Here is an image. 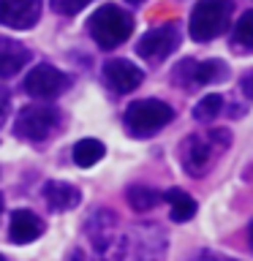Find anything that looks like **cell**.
<instances>
[{"label": "cell", "instance_id": "18", "mask_svg": "<svg viewBox=\"0 0 253 261\" xmlns=\"http://www.w3.org/2000/svg\"><path fill=\"white\" fill-rule=\"evenodd\" d=\"M232 44L237 52H253V8L245 11L232 33Z\"/></svg>", "mask_w": 253, "mask_h": 261}, {"label": "cell", "instance_id": "3", "mask_svg": "<svg viewBox=\"0 0 253 261\" xmlns=\"http://www.w3.org/2000/svg\"><path fill=\"white\" fill-rule=\"evenodd\" d=\"M90 36L101 49H117L120 44H125L134 33V16L125 8L106 3L101 8H95L87 24Z\"/></svg>", "mask_w": 253, "mask_h": 261}, {"label": "cell", "instance_id": "23", "mask_svg": "<svg viewBox=\"0 0 253 261\" xmlns=\"http://www.w3.org/2000/svg\"><path fill=\"white\" fill-rule=\"evenodd\" d=\"M191 261H234V258L218 256V253H212V250H201V253H196V256H193Z\"/></svg>", "mask_w": 253, "mask_h": 261}, {"label": "cell", "instance_id": "10", "mask_svg": "<svg viewBox=\"0 0 253 261\" xmlns=\"http://www.w3.org/2000/svg\"><path fill=\"white\" fill-rule=\"evenodd\" d=\"M226 76H229V68L220 60H204V63L183 60L174 68V73H171V79L183 90H196V87L212 85V82H220Z\"/></svg>", "mask_w": 253, "mask_h": 261}, {"label": "cell", "instance_id": "24", "mask_svg": "<svg viewBox=\"0 0 253 261\" xmlns=\"http://www.w3.org/2000/svg\"><path fill=\"white\" fill-rule=\"evenodd\" d=\"M242 93H245V95H248L250 101H253V71L242 76Z\"/></svg>", "mask_w": 253, "mask_h": 261}, {"label": "cell", "instance_id": "28", "mask_svg": "<svg viewBox=\"0 0 253 261\" xmlns=\"http://www.w3.org/2000/svg\"><path fill=\"white\" fill-rule=\"evenodd\" d=\"M250 245H253V226H250Z\"/></svg>", "mask_w": 253, "mask_h": 261}, {"label": "cell", "instance_id": "9", "mask_svg": "<svg viewBox=\"0 0 253 261\" xmlns=\"http://www.w3.org/2000/svg\"><path fill=\"white\" fill-rule=\"evenodd\" d=\"M180 46V24L174 22H166V24H158V28L147 30L136 44V52L139 57L150 63H158V60H166V57Z\"/></svg>", "mask_w": 253, "mask_h": 261}, {"label": "cell", "instance_id": "12", "mask_svg": "<svg viewBox=\"0 0 253 261\" xmlns=\"http://www.w3.org/2000/svg\"><path fill=\"white\" fill-rule=\"evenodd\" d=\"M41 16V0H0V24L11 30H28Z\"/></svg>", "mask_w": 253, "mask_h": 261}, {"label": "cell", "instance_id": "2", "mask_svg": "<svg viewBox=\"0 0 253 261\" xmlns=\"http://www.w3.org/2000/svg\"><path fill=\"white\" fill-rule=\"evenodd\" d=\"M85 231L93 245V261H131L128 234L120 231L117 215L112 210H95L87 220Z\"/></svg>", "mask_w": 253, "mask_h": 261}, {"label": "cell", "instance_id": "5", "mask_svg": "<svg viewBox=\"0 0 253 261\" xmlns=\"http://www.w3.org/2000/svg\"><path fill=\"white\" fill-rule=\"evenodd\" d=\"M232 11H234L232 0H199L191 11V22H188L191 38L199 41V44L218 38L229 28Z\"/></svg>", "mask_w": 253, "mask_h": 261}, {"label": "cell", "instance_id": "21", "mask_svg": "<svg viewBox=\"0 0 253 261\" xmlns=\"http://www.w3.org/2000/svg\"><path fill=\"white\" fill-rule=\"evenodd\" d=\"M52 3V8L57 14H63V16H73V14H79L82 8H87L93 0H49Z\"/></svg>", "mask_w": 253, "mask_h": 261}, {"label": "cell", "instance_id": "29", "mask_svg": "<svg viewBox=\"0 0 253 261\" xmlns=\"http://www.w3.org/2000/svg\"><path fill=\"white\" fill-rule=\"evenodd\" d=\"M0 261H8V258H6V256H0Z\"/></svg>", "mask_w": 253, "mask_h": 261}, {"label": "cell", "instance_id": "19", "mask_svg": "<svg viewBox=\"0 0 253 261\" xmlns=\"http://www.w3.org/2000/svg\"><path fill=\"white\" fill-rule=\"evenodd\" d=\"M158 201H161V193L153 191V188H147V185H131L128 188V204H131V210L150 212Z\"/></svg>", "mask_w": 253, "mask_h": 261}, {"label": "cell", "instance_id": "15", "mask_svg": "<svg viewBox=\"0 0 253 261\" xmlns=\"http://www.w3.org/2000/svg\"><path fill=\"white\" fill-rule=\"evenodd\" d=\"M44 199L52 210L57 212H65V210H73L77 204L82 201V193L77 185L71 182H60V179H49L44 185Z\"/></svg>", "mask_w": 253, "mask_h": 261}, {"label": "cell", "instance_id": "17", "mask_svg": "<svg viewBox=\"0 0 253 261\" xmlns=\"http://www.w3.org/2000/svg\"><path fill=\"white\" fill-rule=\"evenodd\" d=\"M104 155H106V147H104V142H98V139H79V142L73 144V163L82 169L95 166Z\"/></svg>", "mask_w": 253, "mask_h": 261}, {"label": "cell", "instance_id": "11", "mask_svg": "<svg viewBox=\"0 0 253 261\" xmlns=\"http://www.w3.org/2000/svg\"><path fill=\"white\" fill-rule=\"evenodd\" d=\"M144 73L139 65H134L131 60H122V57H117V60H109L104 65V82L109 85V90H114V93L125 95V93H134V90L142 85Z\"/></svg>", "mask_w": 253, "mask_h": 261}, {"label": "cell", "instance_id": "6", "mask_svg": "<svg viewBox=\"0 0 253 261\" xmlns=\"http://www.w3.org/2000/svg\"><path fill=\"white\" fill-rule=\"evenodd\" d=\"M60 125V112L55 106H44V103H33L24 106L16 114L14 130L19 139H30V142H41L49 134H55V128Z\"/></svg>", "mask_w": 253, "mask_h": 261}, {"label": "cell", "instance_id": "14", "mask_svg": "<svg viewBox=\"0 0 253 261\" xmlns=\"http://www.w3.org/2000/svg\"><path fill=\"white\" fill-rule=\"evenodd\" d=\"M30 60V49L14 38H0V79L16 76Z\"/></svg>", "mask_w": 253, "mask_h": 261}, {"label": "cell", "instance_id": "26", "mask_svg": "<svg viewBox=\"0 0 253 261\" xmlns=\"http://www.w3.org/2000/svg\"><path fill=\"white\" fill-rule=\"evenodd\" d=\"M128 3H134V6H139V3H144V0H128Z\"/></svg>", "mask_w": 253, "mask_h": 261}, {"label": "cell", "instance_id": "1", "mask_svg": "<svg viewBox=\"0 0 253 261\" xmlns=\"http://www.w3.org/2000/svg\"><path fill=\"white\" fill-rule=\"evenodd\" d=\"M229 144H232V136H229V130L220 128L191 134L180 144V163L191 177H204L218 163L220 155L229 150Z\"/></svg>", "mask_w": 253, "mask_h": 261}, {"label": "cell", "instance_id": "7", "mask_svg": "<svg viewBox=\"0 0 253 261\" xmlns=\"http://www.w3.org/2000/svg\"><path fill=\"white\" fill-rule=\"evenodd\" d=\"M71 87V79L68 73H63L60 68H55V65H46L41 63L36 68L28 71V76L22 82V90L33 98H38V101H52V98L63 95L65 90Z\"/></svg>", "mask_w": 253, "mask_h": 261}, {"label": "cell", "instance_id": "13", "mask_svg": "<svg viewBox=\"0 0 253 261\" xmlns=\"http://www.w3.org/2000/svg\"><path fill=\"white\" fill-rule=\"evenodd\" d=\"M44 220L30 210H14L11 212V223H8V237L14 245H28L33 240H38L44 234Z\"/></svg>", "mask_w": 253, "mask_h": 261}, {"label": "cell", "instance_id": "8", "mask_svg": "<svg viewBox=\"0 0 253 261\" xmlns=\"http://www.w3.org/2000/svg\"><path fill=\"white\" fill-rule=\"evenodd\" d=\"M131 261H163L166 258V231L155 223H139L128 234Z\"/></svg>", "mask_w": 253, "mask_h": 261}, {"label": "cell", "instance_id": "20", "mask_svg": "<svg viewBox=\"0 0 253 261\" xmlns=\"http://www.w3.org/2000/svg\"><path fill=\"white\" fill-rule=\"evenodd\" d=\"M220 112H223V95H218V93H210V95H204L201 101L196 103V109H193V117L199 120V122H210V120H215Z\"/></svg>", "mask_w": 253, "mask_h": 261}, {"label": "cell", "instance_id": "27", "mask_svg": "<svg viewBox=\"0 0 253 261\" xmlns=\"http://www.w3.org/2000/svg\"><path fill=\"white\" fill-rule=\"evenodd\" d=\"M0 212H3V196H0Z\"/></svg>", "mask_w": 253, "mask_h": 261}, {"label": "cell", "instance_id": "25", "mask_svg": "<svg viewBox=\"0 0 253 261\" xmlns=\"http://www.w3.org/2000/svg\"><path fill=\"white\" fill-rule=\"evenodd\" d=\"M68 261H87V258H85V253H82L79 248H73L71 256H68Z\"/></svg>", "mask_w": 253, "mask_h": 261}, {"label": "cell", "instance_id": "4", "mask_svg": "<svg viewBox=\"0 0 253 261\" xmlns=\"http://www.w3.org/2000/svg\"><path fill=\"white\" fill-rule=\"evenodd\" d=\"M174 120V109L166 101H158V98H142V101H134L122 114V122H125V130L136 139H150L155 136L163 125Z\"/></svg>", "mask_w": 253, "mask_h": 261}, {"label": "cell", "instance_id": "16", "mask_svg": "<svg viewBox=\"0 0 253 261\" xmlns=\"http://www.w3.org/2000/svg\"><path fill=\"white\" fill-rule=\"evenodd\" d=\"M161 199L169 201L171 220H177V223H188V220L196 215V201H193V196H188L185 191H180V188H171V191H166V196H161Z\"/></svg>", "mask_w": 253, "mask_h": 261}, {"label": "cell", "instance_id": "22", "mask_svg": "<svg viewBox=\"0 0 253 261\" xmlns=\"http://www.w3.org/2000/svg\"><path fill=\"white\" fill-rule=\"evenodd\" d=\"M8 106H11V95H8L6 87H0V125H3L6 117H8Z\"/></svg>", "mask_w": 253, "mask_h": 261}]
</instances>
